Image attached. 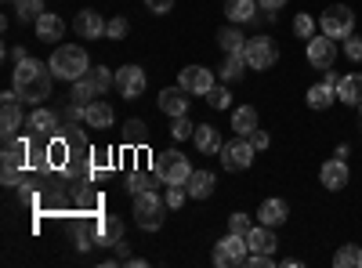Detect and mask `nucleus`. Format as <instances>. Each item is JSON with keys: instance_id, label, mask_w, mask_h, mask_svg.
<instances>
[{"instance_id": "35", "label": "nucleus", "mask_w": 362, "mask_h": 268, "mask_svg": "<svg viewBox=\"0 0 362 268\" xmlns=\"http://www.w3.org/2000/svg\"><path fill=\"white\" fill-rule=\"evenodd\" d=\"M293 37H300V40H312V37H315V18L300 11V15L293 18Z\"/></svg>"}, {"instance_id": "46", "label": "nucleus", "mask_w": 362, "mask_h": 268, "mask_svg": "<svg viewBox=\"0 0 362 268\" xmlns=\"http://www.w3.org/2000/svg\"><path fill=\"white\" fill-rule=\"evenodd\" d=\"M18 182H22V170H18V167H4V185L15 189Z\"/></svg>"}, {"instance_id": "13", "label": "nucleus", "mask_w": 362, "mask_h": 268, "mask_svg": "<svg viewBox=\"0 0 362 268\" xmlns=\"http://www.w3.org/2000/svg\"><path fill=\"white\" fill-rule=\"evenodd\" d=\"M80 120H83L87 127H95V131H109L112 120H116V112H112V105H109L105 98H95L90 105H83V116H80Z\"/></svg>"}, {"instance_id": "3", "label": "nucleus", "mask_w": 362, "mask_h": 268, "mask_svg": "<svg viewBox=\"0 0 362 268\" xmlns=\"http://www.w3.org/2000/svg\"><path fill=\"white\" fill-rule=\"evenodd\" d=\"M167 211H170V206H167V199L156 189H145V192L134 196V221L145 232H160L163 221H167Z\"/></svg>"}, {"instance_id": "17", "label": "nucleus", "mask_w": 362, "mask_h": 268, "mask_svg": "<svg viewBox=\"0 0 362 268\" xmlns=\"http://www.w3.org/2000/svg\"><path fill=\"white\" fill-rule=\"evenodd\" d=\"M247 247L250 254H276L279 240H276V228H268V225H254L247 232Z\"/></svg>"}, {"instance_id": "38", "label": "nucleus", "mask_w": 362, "mask_h": 268, "mask_svg": "<svg viewBox=\"0 0 362 268\" xmlns=\"http://www.w3.org/2000/svg\"><path fill=\"white\" fill-rule=\"evenodd\" d=\"M131 33V22L124 18V15H119V18H109V25H105V37L109 40H124Z\"/></svg>"}, {"instance_id": "49", "label": "nucleus", "mask_w": 362, "mask_h": 268, "mask_svg": "<svg viewBox=\"0 0 362 268\" xmlns=\"http://www.w3.org/2000/svg\"><path fill=\"white\" fill-rule=\"evenodd\" d=\"M358 116H362V105H358Z\"/></svg>"}, {"instance_id": "23", "label": "nucleus", "mask_w": 362, "mask_h": 268, "mask_svg": "<svg viewBox=\"0 0 362 268\" xmlns=\"http://www.w3.org/2000/svg\"><path fill=\"white\" fill-rule=\"evenodd\" d=\"M73 105L76 109H83V105H90V102H95V98H102L98 95V87H95V80H90V73H83L80 80H73Z\"/></svg>"}, {"instance_id": "21", "label": "nucleus", "mask_w": 362, "mask_h": 268, "mask_svg": "<svg viewBox=\"0 0 362 268\" xmlns=\"http://www.w3.org/2000/svg\"><path fill=\"white\" fill-rule=\"evenodd\" d=\"M337 98L344 102V105H362V73H348V76H341V83H337Z\"/></svg>"}, {"instance_id": "4", "label": "nucleus", "mask_w": 362, "mask_h": 268, "mask_svg": "<svg viewBox=\"0 0 362 268\" xmlns=\"http://www.w3.org/2000/svg\"><path fill=\"white\" fill-rule=\"evenodd\" d=\"M153 174L163 177V185H185L192 177V163L177 153V148H167V153L153 156Z\"/></svg>"}, {"instance_id": "31", "label": "nucleus", "mask_w": 362, "mask_h": 268, "mask_svg": "<svg viewBox=\"0 0 362 268\" xmlns=\"http://www.w3.org/2000/svg\"><path fill=\"white\" fill-rule=\"evenodd\" d=\"M25 127H29V131H37V134H47V131H54V127H58V116H54V112H47V109H37V112L25 120Z\"/></svg>"}, {"instance_id": "11", "label": "nucleus", "mask_w": 362, "mask_h": 268, "mask_svg": "<svg viewBox=\"0 0 362 268\" xmlns=\"http://www.w3.org/2000/svg\"><path fill=\"white\" fill-rule=\"evenodd\" d=\"M116 91L124 95V98H141L145 95V69L141 66L116 69Z\"/></svg>"}, {"instance_id": "8", "label": "nucleus", "mask_w": 362, "mask_h": 268, "mask_svg": "<svg viewBox=\"0 0 362 268\" xmlns=\"http://www.w3.org/2000/svg\"><path fill=\"white\" fill-rule=\"evenodd\" d=\"M247 66L254 69V73H264V69H272L276 66V58H279V47L272 44L268 37H254V40H247Z\"/></svg>"}, {"instance_id": "22", "label": "nucleus", "mask_w": 362, "mask_h": 268, "mask_svg": "<svg viewBox=\"0 0 362 268\" xmlns=\"http://www.w3.org/2000/svg\"><path fill=\"white\" fill-rule=\"evenodd\" d=\"M214 182H218V177L210 174V170H192V177L185 182V189H189L192 199H210V196H214Z\"/></svg>"}, {"instance_id": "26", "label": "nucleus", "mask_w": 362, "mask_h": 268, "mask_svg": "<svg viewBox=\"0 0 362 268\" xmlns=\"http://www.w3.org/2000/svg\"><path fill=\"white\" fill-rule=\"evenodd\" d=\"M334 102H337V87H329V83H322V80L308 87V105H312V109L322 112V109H329Z\"/></svg>"}, {"instance_id": "10", "label": "nucleus", "mask_w": 362, "mask_h": 268, "mask_svg": "<svg viewBox=\"0 0 362 268\" xmlns=\"http://www.w3.org/2000/svg\"><path fill=\"white\" fill-rule=\"evenodd\" d=\"M0 131H4V138H15L18 127H22V98L18 91L11 87V91H4V98H0Z\"/></svg>"}, {"instance_id": "36", "label": "nucleus", "mask_w": 362, "mask_h": 268, "mask_svg": "<svg viewBox=\"0 0 362 268\" xmlns=\"http://www.w3.org/2000/svg\"><path fill=\"white\" fill-rule=\"evenodd\" d=\"M206 102H210V109H228L232 105V95H228V87H210L206 91Z\"/></svg>"}, {"instance_id": "45", "label": "nucleus", "mask_w": 362, "mask_h": 268, "mask_svg": "<svg viewBox=\"0 0 362 268\" xmlns=\"http://www.w3.org/2000/svg\"><path fill=\"white\" fill-rule=\"evenodd\" d=\"M250 145H254V148H257V153H261V148H268V145H272V138H268V134H264V131L257 127V131L250 134Z\"/></svg>"}, {"instance_id": "29", "label": "nucleus", "mask_w": 362, "mask_h": 268, "mask_svg": "<svg viewBox=\"0 0 362 268\" xmlns=\"http://www.w3.org/2000/svg\"><path fill=\"white\" fill-rule=\"evenodd\" d=\"M25 153H29V145L18 141V138H4V167H25Z\"/></svg>"}, {"instance_id": "30", "label": "nucleus", "mask_w": 362, "mask_h": 268, "mask_svg": "<svg viewBox=\"0 0 362 268\" xmlns=\"http://www.w3.org/2000/svg\"><path fill=\"white\" fill-rule=\"evenodd\" d=\"M337 268H362V247L358 243H341V250L334 254Z\"/></svg>"}, {"instance_id": "14", "label": "nucleus", "mask_w": 362, "mask_h": 268, "mask_svg": "<svg viewBox=\"0 0 362 268\" xmlns=\"http://www.w3.org/2000/svg\"><path fill=\"white\" fill-rule=\"evenodd\" d=\"M348 163L341 160V156H334V160H326L322 167H319V182L329 189V192H341L344 185H348Z\"/></svg>"}, {"instance_id": "47", "label": "nucleus", "mask_w": 362, "mask_h": 268, "mask_svg": "<svg viewBox=\"0 0 362 268\" xmlns=\"http://www.w3.org/2000/svg\"><path fill=\"white\" fill-rule=\"evenodd\" d=\"M90 247H95V240L87 232H76V250H90Z\"/></svg>"}, {"instance_id": "41", "label": "nucleus", "mask_w": 362, "mask_h": 268, "mask_svg": "<svg viewBox=\"0 0 362 268\" xmlns=\"http://www.w3.org/2000/svg\"><path fill=\"white\" fill-rule=\"evenodd\" d=\"M344 54L351 58V62H362V37H355V33H351V37L344 40Z\"/></svg>"}, {"instance_id": "43", "label": "nucleus", "mask_w": 362, "mask_h": 268, "mask_svg": "<svg viewBox=\"0 0 362 268\" xmlns=\"http://www.w3.org/2000/svg\"><path fill=\"white\" fill-rule=\"evenodd\" d=\"M257 8H261V11L272 18V15L279 11V8H286V0H257Z\"/></svg>"}, {"instance_id": "28", "label": "nucleus", "mask_w": 362, "mask_h": 268, "mask_svg": "<svg viewBox=\"0 0 362 268\" xmlns=\"http://www.w3.org/2000/svg\"><path fill=\"white\" fill-rule=\"evenodd\" d=\"M119 240H124V221L119 218H102L98 221V243H105V247H116Z\"/></svg>"}, {"instance_id": "7", "label": "nucleus", "mask_w": 362, "mask_h": 268, "mask_svg": "<svg viewBox=\"0 0 362 268\" xmlns=\"http://www.w3.org/2000/svg\"><path fill=\"white\" fill-rule=\"evenodd\" d=\"M247 254H250V247H247V235H239V232H228L225 240L214 247V264L218 268H232V264H243L247 261Z\"/></svg>"}, {"instance_id": "16", "label": "nucleus", "mask_w": 362, "mask_h": 268, "mask_svg": "<svg viewBox=\"0 0 362 268\" xmlns=\"http://www.w3.org/2000/svg\"><path fill=\"white\" fill-rule=\"evenodd\" d=\"M160 109L170 116V120H174V116H189V91H185V87H163V91H160Z\"/></svg>"}, {"instance_id": "34", "label": "nucleus", "mask_w": 362, "mask_h": 268, "mask_svg": "<svg viewBox=\"0 0 362 268\" xmlns=\"http://www.w3.org/2000/svg\"><path fill=\"white\" fill-rule=\"evenodd\" d=\"M156 185H163L160 174H153V177H148V174H131V177H127V192H131V196H138V192H145V189H156Z\"/></svg>"}, {"instance_id": "12", "label": "nucleus", "mask_w": 362, "mask_h": 268, "mask_svg": "<svg viewBox=\"0 0 362 268\" xmlns=\"http://www.w3.org/2000/svg\"><path fill=\"white\" fill-rule=\"evenodd\" d=\"M177 83L185 87L189 95H206L210 87H214V73H210L206 66H185L177 76Z\"/></svg>"}, {"instance_id": "24", "label": "nucleus", "mask_w": 362, "mask_h": 268, "mask_svg": "<svg viewBox=\"0 0 362 268\" xmlns=\"http://www.w3.org/2000/svg\"><path fill=\"white\" fill-rule=\"evenodd\" d=\"M232 131L243 134V138H250V134L257 131V109H254V105H239V109L232 112Z\"/></svg>"}, {"instance_id": "9", "label": "nucleus", "mask_w": 362, "mask_h": 268, "mask_svg": "<svg viewBox=\"0 0 362 268\" xmlns=\"http://www.w3.org/2000/svg\"><path fill=\"white\" fill-rule=\"evenodd\" d=\"M305 54H308L312 69H329V66L337 62V44H334V37H326V33H315V37L308 40Z\"/></svg>"}, {"instance_id": "39", "label": "nucleus", "mask_w": 362, "mask_h": 268, "mask_svg": "<svg viewBox=\"0 0 362 268\" xmlns=\"http://www.w3.org/2000/svg\"><path fill=\"white\" fill-rule=\"evenodd\" d=\"M185 199H189V189L185 185H167V206H170V211H181Z\"/></svg>"}, {"instance_id": "1", "label": "nucleus", "mask_w": 362, "mask_h": 268, "mask_svg": "<svg viewBox=\"0 0 362 268\" xmlns=\"http://www.w3.org/2000/svg\"><path fill=\"white\" fill-rule=\"evenodd\" d=\"M11 83L25 105H40L44 98H51V83H54V73L47 62H37V58H22L15 62V73H11Z\"/></svg>"}, {"instance_id": "2", "label": "nucleus", "mask_w": 362, "mask_h": 268, "mask_svg": "<svg viewBox=\"0 0 362 268\" xmlns=\"http://www.w3.org/2000/svg\"><path fill=\"white\" fill-rule=\"evenodd\" d=\"M51 73H54V80H80L87 69H90V58H87V51L80 47V44H58L54 51H51Z\"/></svg>"}, {"instance_id": "44", "label": "nucleus", "mask_w": 362, "mask_h": 268, "mask_svg": "<svg viewBox=\"0 0 362 268\" xmlns=\"http://www.w3.org/2000/svg\"><path fill=\"white\" fill-rule=\"evenodd\" d=\"M145 4H148V11H153V15H167L174 8V0H145Z\"/></svg>"}, {"instance_id": "42", "label": "nucleus", "mask_w": 362, "mask_h": 268, "mask_svg": "<svg viewBox=\"0 0 362 268\" xmlns=\"http://www.w3.org/2000/svg\"><path fill=\"white\" fill-rule=\"evenodd\" d=\"M145 138H148L145 124H141V120H131V124H127V141H138V145H141Z\"/></svg>"}, {"instance_id": "6", "label": "nucleus", "mask_w": 362, "mask_h": 268, "mask_svg": "<svg viewBox=\"0 0 362 268\" xmlns=\"http://www.w3.org/2000/svg\"><path fill=\"white\" fill-rule=\"evenodd\" d=\"M254 153L257 148L250 145V138L239 134L221 145V163H225V170H247V167H254Z\"/></svg>"}, {"instance_id": "37", "label": "nucleus", "mask_w": 362, "mask_h": 268, "mask_svg": "<svg viewBox=\"0 0 362 268\" xmlns=\"http://www.w3.org/2000/svg\"><path fill=\"white\" fill-rule=\"evenodd\" d=\"M170 134H174L177 141H185V138H192V134H196V124L189 120V116H174V124H170Z\"/></svg>"}, {"instance_id": "15", "label": "nucleus", "mask_w": 362, "mask_h": 268, "mask_svg": "<svg viewBox=\"0 0 362 268\" xmlns=\"http://www.w3.org/2000/svg\"><path fill=\"white\" fill-rule=\"evenodd\" d=\"M105 18L98 15V11H76V18H73V29H76V37L80 40H98V37H105Z\"/></svg>"}, {"instance_id": "33", "label": "nucleus", "mask_w": 362, "mask_h": 268, "mask_svg": "<svg viewBox=\"0 0 362 268\" xmlns=\"http://www.w3.org/2000/svg\"><path fill=\"white\" fill-rule=\"evenodd\" d=\"M15 15L22 22H37L44 15V0H15Z\"/></svg>"}, {"instance_id": "32", "label": "nucleus", "mask_w": 362, "mask_h": 268, "mask_svg": "<svg viewBox=\"0 0 362 268\" xmlns=\"http://www.w3.org/2000/svg\"><path fill=\"white\" fill-rule=\"evenodd\" d=\"M247 69H250V66H247V54H228L225 66H221L218 73H221V80H239Z\"/></svg>"}, {"instance_id": "27", "label": "nucleus", "mask_w": 362, "mask_h": 268, "mask_svg": "<svg viewBox=\"0 0 362 268\" xmlns=\"http://www.w3.org/2000/svg\"><path fill=\"white\" fill-rule=\"evenodd\" d=\"M218 44H221V51H225V54H243V51H247V37L235 29V22H232V25H225L221 33H218Z\"/></svg>"}, {"instance_id": "40", "label": "nucleus", "mask_w": 362, "mask_h": 268, "mask_svg": "<svg viewBox=\"0 0 362 268\" xmlns=\"http://www.w3.org/2000/svg\"><path fill=\"white\" fill-rule=\"evenodd\" d=\"M254 228V221L247 214H228V232H239V235H247Z\"/></svg>"}, {"instance_id": "5", "label": "nucleus", "mask_w": 362, "mask_h": 268, "mask_svg": "<svg viewBox=\"0 0 362 268\" xmlns=\"http://www.w3.org/2000/svg\"><path fill=\"white\" fill-rule=\"evenodd\" d=\"M319 29L326 37H334V40H348L355 33V11L348 4H329L319 18Z\"/></svg>"}, {"instance_id": "20", "label": "nucleus", "mask_w": 362, "mask_h": 268, "mask_svg": "<svg viewBox=\"0 0 362 268\" xmlns=\"http://www.w3.org/2000/svg\"><path fill=\"white\" fill-rule=\"evenodd\" d=\"M286 214H290V206H286L283 199H276V196H272V199H264V203H261L257 221H261V225H268V228H279V225L286 221Z\"/></svg>"}, {"instance_id": "48", "label": "nucleus", "mask_w": 362, "mask_h": 268, "mask_svg": "<svg viewBox=\"0 0 362 268\" xmlns=\"http://www.w3.org/2000/svg\"><path fill=\"white\" fill-rule=\"evenodd\" d=\"M322 83H329V87H337V83H341V76L334 73V66H329V69H322Z\"/></svg>"}, {"instance_id": "18", "label": "nucleus", "mask_w": 362, "mask_h": 268, "mask_svg": "<svg viewBox=\"0 0 362 268\" xmlns=\"http://www.w3.org/2000/svg\"><path fill=\"white\" fill-rule=\"evenodd\" d=\"M33 25H37V40H44V44H54V40L66 37V22L58 18L54 11H44Z\"/></svg>"}, {"instance_id": "25", "label": "nucleus", "mask_w": 362, "mask_h": 268, "mask_svg": "<svg viewBox=\"0 0 362 268\" xmlns=\"http://www.w3.org/2000/svg\"><path fill=\"white\" fill-rule=\"evenodd\" d=\"M257 11H261V8H257V0H228V4H225V15H228V22H235V25L254 22Z\"/></svg>"}, {"instance_id": "19", "label": "nucleus", "mask_w": 362, "mask_h": 268, "mask_svg": "<svg viewBox=\"0 0 362 268\" xmlns=\"http://www.w3.org/2000/svg\"><path fill=\"white\" fill-rule=\"evenodd\" d=\"M196 148L203 156H221V134H218V127H210V124H196Z\"/></svg>"}]
</instances>
